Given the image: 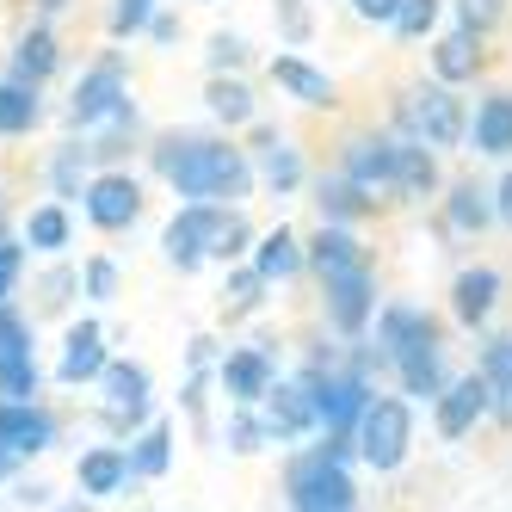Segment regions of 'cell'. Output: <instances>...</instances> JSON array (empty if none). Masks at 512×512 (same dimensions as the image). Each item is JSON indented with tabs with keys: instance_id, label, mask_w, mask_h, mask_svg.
Segmentation results:
<instances>
[{
	"instance_id": "obj_8",
	"label": "cell",
	"mask_w": 512,
	"mask_h": 512,
	"mask_svg": "<svg viewBox=\"0 0 512 512\" xmlns=\"http://www.w3.org/2000/svg\"><path fill=\"white\" fill-rule=\"evenodd\" d=\"M81 198H87V216H93L99 229H130L136 216H142V186H136L130 173H99Z\"/></svg>"
},
{
	"instance_id": "obj_5",
	"label": "cell",
	"mask_w": 512,
	"mask_h": 512,
	"mask_svg": "<svg viewBox=\"0 0 512 512\" xmlns=\"http://www.w3.org/2000/svg\"><path fill=\"white\" fill-rule=\"evenodd\" d=\"M408 438H414L408 408H401L395 395H377L371 408H364V420H358V457L371 469H395L401 457H408Z\"/></svg>"
},
{
	"instance_id": "obj_6",
	"label": "cell",
	"mask_w": 512,
	"mask_h": 512,
	"mask_svg": "<svg viewBox=\"0 0 512 512\" xmlns=\"http://www.w3.org/2000/svg\"><path fill=\"white\" fill-rule=\"evenodd\" d=\"M401 124L414 130V142H432V149H451L463 136V105L445 87H414L401 99Z\"/></svg>"
},
{
	"instance_id": "obj_50",
	"label": "cell",
	"mask_w": 512,
	"mask_h": 512,
	"mask_svg": "<svg viewBox=\"0 0 512 512\" xmlns=\"http://www.w3.org/2000/svg\"><path fill=\"white\" fill-rule=\"evenodd\" d=\"M7 469H13V451H7V445H0V475H7Z\"/></svg>"
},
{
	"instance_id": "obj_30",
	"label": "cell",
	"mask_w": 512,
	"mask_h": 512,
	"mask_svg": "<svg viewBox=\"0 0 512 512\" xmlns=\"http://www.w3.org/2000/svg\"><path fill=\"white\" fill-rule=\"evenodd\" d=\"M167 457H173V432H167V426H149V432L136 438V451H130L136 482H155V475L167 469Z\"/></svg>"
},
{
	"instance_id": "obj_35",
	"label": "cell",
	"mask_w": 512,
	"mask_h": 512,
	"mask_svg": "<svg viewBox=\"0 0 512 512\" xmlns=\"http://www.w3.org/2000/svg\"><path fill=\"white\" fill-rule=\"evenodd\" d=\"M204 99H210V112L223 118V124H247V118H253V93H247L241 81H210Z\"/></svg>"
},
{
	"instance_id": "obj_14",
	"label": "cell",
	"mask_w": 512,
	"mask_h": 512,
	"mask_svg": "<svg viewBox=\"0 0 512 512\" xmlns=\"http://www.w3.org/2000/svg\"><path fill=\"white\" fill-rule=\"evenodd\" d=\"M438 340V321L432 315H420V309H383V327H377V358H389V364H401L414 346H432Z\"/></svg>"
},
{
	"instance_id": "obj_36",
	"label": "cell",
	"mask_w": 512,
	"mask_h": 512,
	"mask_svg": "<svg viewBox=\"0 0 512 512\" xmlns=\"http://www.w3.org/2000/svg\"><path fill=\"white\" fill-rule=\"evenodd\" d=\"M87 155H93V149H81V142H68V149L56 155L50 179H56V192H62V198H75V192H81V167H87Z\"/></svg>"
},
{
	"instance_id": "obj_7",
	"label": "cell",
	"mask_w": 512,
	"mask_h": 512,
	"mask_svg": "<svg viewBox=\"0 0 512 512\" xmlns=\"http://www.w3.org/2000/svg\"><path fill=\"white\" fill-rule=\"evenodd\" d=\"M0 401H38V364H31V327L0 303Z\"/></svg>"
},
{
	"instance_id": "obj_16",
	"label": "cell",
	"mask_w": 512,
	"mask_h": 512,
	"mask_svg": "<svg viewBox=\"0 0 512 512\" xmlns=\"http://www.w3.org/2000/svg\"><path fill=\"white\" fill-rule=\"evenodd\" d=\"M75 482H81V494H93V500L118 494L124 482H136V469H130V451H118V445H93V451L75 463Z\"/></svg>"
},
{
	"instance_id": "obj_32",
	"label": "cell",
	"mask_w": 512,
	"mask_h": 512,
	"mask_svg": "<svg viewBox=\"0 0 512 512\" xmlns=\"http://www.w3.org/2000/svg\"><path fill=\"white\" fill-rule=\"evenodd\" d=\"M445 216H451V229H463V235H475V229H482V223H488V216H494V210H488V192H482V186H475V179H463V186L451 192V210H445Z\"/></svg>"
},
{
	"instance_id": "obj_13",
	"label": "cell",
	"mask_w": 512,
	"mask_h": 512,
	"mask_svg": "<svg viewBox=\"0 0 512 512\" xmlns=\"http://www.w3.org/2000/svg\"><path fill=\"white\" fill-rule=\"evenodd\" d=\"M488 408H494V383H488V377H463V383H451L445 395H438V432H445V438H463Z\"/></svg>"
},
{
	"instance_id": "obj_37",
	"label": "cell",
	"mask_w": 512,
	"mask_h": 512,
	"mask_svg": "<svg viewBox=\"0 0 512 512\" xmlns=\"http://www.w3.org/2000/svg\"><path fill=\"white\" fill-rule=\"evenodd\" d=\"M432 25H438V0H401V13H395L401 38H426Z\"/></svg>"
},
{
	"instance_id": "obj_46",
	"label": "cell",
	"mask_w": 512,
	"mask_h": 512,
	"mask_svg": "<svg viewBox=\"0 0 512 512\" xmlns=\"http://www.w3.org/2000/svg\"><path fill=\"white\" fill-rule=\"evenodd\" d=\"M352 7H358L364 19H395V13H401V0H352Z\"/></svg>"
},
{
	"instance_id": "obj_51",
	"label": "cell",
	"mask_w": 512,
	"mask_h": 512,
	"mask_svg": "<svg viewBox=\"0 0 512 512\" xmlns=\"http://www.w3.org/2000/svg\"><path fill=\"white\" fill-rule=\"evenodd\" d=\"M62 512H87V500H68V506H62Z\"/></svg>"
},
{
	"instance_id": "obj_19",
	"label": "cell",
	"mask_w": 512,
	"mask_h": 512,
	"mask_svg": "<svg viewBox=\"0 0 512 512\" xmlns=\"http://www.w3.org/2000/svg\"><path fill=\"white\" fill-rule=\"evenodd\" d=\"M93 377H105V340H99L93 321H81L68 334V352H62V383H93Z\"/></svg>"
},
{
	"instance_id": "obj_28",
	"label": "cell",
	"mask_w": 512,
	"mask_h": 512,
	"mask_svg": "<svg viewBox=\"0 0 512 512\" xmlns=\"http://www.w3.org/2000/svg\"><path fill=\"white\" fill-rule=\"evenodd\" d=\"M260 173H266V186H272V192H290V186L303 179V161H297V149H290V142L260 136Z\"/></svg>"
},
{
	"instance_id": "obj_41",
	"label": "cell",
	"mask_w": 512,
	"mask_h": 512,
	"mask_svg": "<svg viewBox=\"0 0 512 512\" xmlns=\"http://www.w3.org/2000/svg\"><path fill=\"white\" fill-rule=\"evenodd\" d=\"M266 438H272V432H266V420H247V414H241V420L229 426V445H235V451H260Z\"/></svg>"
},
{
	"instance_id": "obj_31",
	"label": "cell",
	"mask_w": 512,
	"mask_h": 512,
	"mask_svg": "<svg viewBox=\"0 0 512 512\" xmlns=\"http://www.w3.org/2000/svg\"><path fill=\"white\" fill-rule=\"evenodd\" d=\"M25 241L38 247V253H62V247H68V210H62V204H44V210H31V223H25Z\"/></svg>"
},
{
	"instance_id": "obj_12",
	"label": "cell",
	"mask_w": 512,
	"mask_h": 512,
	"mask_svg": "<svg viewBox=\"0 0 512 512\" xmlns=\"http://www.w3.org/2000/svg\"><path fill=\"white\" fill-rule=\"evenodd\" d=\"M105 414H112V426H136L142 414H149V371L142 364H105Z\"/></svg>"
},
{
	"instance_id": "obj_25",
	"label": "cell",
	"mask_w": 512,
	"mask_h": 512,
	"mask_svg": "<svg viewBox=\"0 0 512 512\" xmlns=\"http://www.w3.org/2000/svg\"><path fill=\"white\" fill-rule=\"evenodd\" d=\"M303 260H309V253H303V241L290 229H272L260 247H253V272H260V278H290Z\"/></svg>"
},
{
	"instance_id": "obj_4",
	"label": "cell",
	"mask_w": 512,
	"mask_h": 512,
	"mask_svg": "<svg viewBox=\"0 0 512 512\" xmlns=\"http://www.w3.org/2000/svg\"><path fill=\"white\" fill-rule=\"evenodd\" d=\"M68 118H75L81 130H87V124H112V130L136 124V105H130V93H124V62H118V56H105L99 68H87V75H81Z\"/></svg>"
},
{
	"instance_id": "obj_18",
	"label": "cell",
	"mask_w": 512,
	"mask_h": 512,
	"mask_svg": "<svg viewBox=\"0 0 512 512\" xmlns=\"http://www.w3.org/2000/svg\"><path fill=\"white\" fill-rule=\"evenodd\" d=\"M309 266H315V272H321V284H327V278L364 272V253H358V241H352L346 229H321V235L309 241Z\"/></svg>"
},
{
	"instance_id": "obj_38",
	"label": "cell",
	"mask_w": 512,
	"mask_h": 512,
	"mask_svg": "<svg viewBox=\"0 0 512 512\" xmlns=\"http://www.w3.org/2000/svg\"><path fill=\"white\" fill-rule=\"evenodd\" d=\"M149 19H155V0H118L112 7V38H136Z\"/></svg>"
},
{
	"instance_id": "obj_11",
	"label": "cell",
	"mask_w": 512,
	"mask_h": 512,
	"mask_svg": "<svg viewBox=\"0 0 512 512\" xmlns=\"http://www.w3.org/2000/svg\"><path fill=\"white\" fill-rule=\"evenodd\" d=\"M346 179H352L358 192H395V142L352 136L346 142Z\"/></svg>"
},
{
	"instance_id": "obj_10",
	"label": "cell",
	"mask_w": 512,
	"mask_h": 512,
	"mask_svg": "<svg viewBox=\"0 0 512 512\" xmlns=\"http://www.w3.org/2000/svg\"><path fill=\"white\" fill-rule=\"evenodd\" d=\"M272 383H278V377H272V352H266V346H241V352L223 358V389H229L235 408H253V401H266Z\"/></svg>"
},
{
	"instance_id": "obj_49",
	"label": "cell",
	"mask_w": 512,
	"mask_h": 512,
	"mask_svg": "<svg viewBox=\"0 0 512 512\" xmlns=\"http://www.w3.org/2000/svg\"><path fill=\"white\" fill-rule=\"evenodd\" d=\"M38 7H44V13H62V7H68V0H38Z\"/></svg>"
},
{
	"instance_id": "obj_17",
	"label": "cell",
	"mask_w": 512,
	"mask_h": 512,
	"mask_svg": "<svg viewBox=\"0 0 512 512\" xmlns=\"http://www.w3.org/2000/svg\"><path fill=\"white\" fill-rule=\"evenodd\" d=\"M327 315H334L340 334H358V327L371 321V272L327 278Z\"/></svg>"
},
{
	"instance_id": "obj_26",
	"label": "cell",
	"mask_w": 512,
	"mask_h": 512,
	"mask_svg": "<svg viewBox=\"0 0 512 512\" xmlns=\"http://www.w3.org/2000/svg\"><path fill=\"white\" fill-rule=\"evenodd\" d=\"M401 383H408V395H445V371H438V340L432 346H414L408 358L395 364Z\"/></svg>"
},
{
	"instance_id": "obj_23",
	"label": "cell",
	"mask_w": 512,
	"mask_h": 512,
	"mask_svg": "<svg viewBox=\"0 0 512 512\" xmlns=\"http://www.w3.org/2000/svg\"><path fill=\"white\" fill-rule=\"evenodd\" d=\"M272 81H278L284 93H297L303 105H334V81L315 75V68L297 62V56H278V62H272Z\"/></svg>"
},
{
	"instance_id": "obj_43",
	"label": "cell",
	"mask_w": 512,
	"mask_h": 512,
	"mask_svg": "<svg viewBox=\"0 0 512 512\" xmlns=\"http://www.w3.org/2000/svg\"><path fill=\"white\" fill-rule=\"evenodd\" d=\"M260 284H266L260 272H235V278H229V303H235V309H247V303H260Z\"/></svg>"
},
{
	"instance_id": "obj_1",
	"label": "cell",
	"mask_w": 512,
	"mask_h": 512,
	"mask_svg": "<svg viewBox=\"0 0 512 512\" xmlns=\"http://www.w3.org/2000/svg\"><path fill=\"white\" fill-rule=\"evenodd\" d=\"M155 167L167 173V186H173L179 198H192V204H210V198L235 204V198H247V186H253L247 155L229 149V142H210V136H179V130L161 136V142H155Z\"/></svg>"
},
{
	"instance_id": "obj_47",
	"label": "cell",
	"mask_w": 512,
	"mask_h": 512,
	"mask_svg": "<svg viewBox=\"0 0 512 512\" xmlns=\"http://www.w3.org/2000/svg\"><path fill=\"white\" fill-rule=\"evenodd\" d=\"M149 31H155V44H173V38H179V19H173V13H155Z\"/></svg>"
},
{
	"instance_id": "obj_40",
	"label": "cell",
	"mask_w": 512,
	"mask_h": 512,
	"mask_svg": "<svg viewBox=\"0 0 512 512\" xmlns=\"http://www.w3.org/2000/svg\"><path fill=\"white\" fill-rule=\"evenodd\" d=\"M278 31H284L290 44L309 38V7H303V0H278Z\"/></svg>"
},
{
	"instance_id": "obj_15",
	"label": "cell",
	"mask_w": 512,
	"mask_h": 512,
	"mask_svg": "<svg viewBox=\"0 0 512 512\" xmlns=\"http://www.w3.org/2000/svg\"><path fill=\"white\" fill-rule=\"evenodd\" d=\"M309 426H321L309 383H272V395H266V432L272 438H303Z\"/></svg>"
},
{
	"instance_id": "obj_29",
	"label": "cell",
	"mask_w": 512,
	"mask_h": 512,
	"mask_svg": "<svg viewBox=\"0 0 512 512\" xmlns=\"http://www.w3.org/2000/svg\"><path fill=\"white\" fill-rule=\"evenodd\" d=\"M432 62H438V81H469L475 75V31L469 25L451 31V38L432 50Z\"/></svg>"
},
{
	"instance_id": "obj_45",
	"label": "cell",
	"mask_w": 512,
	"mask_h": 512,
	"mask_svg": "<svg viewBox=\"0 0 512 512\" xmlns=\"http://www.w3.org/2000/svg\"><path fill=\"white\" fill-rule=\"evenodd\" d=\"M494 13H500V0H463V25H469V31L494 25Z\"/></svg>"
},
{
	"instance_id": "obj_48",
	"label": "cell",
	"mask_w": 512,
	"mask_h": 512,
	"mask_svg": "<svg viewBox=\"0 0 512 512\" xmlns=\"http://www.w3.org/2000/svg\"><path fill=\"white\" fill-rule=\"evenodd\" d=\"M494 210H500V223H512V173L500 179V204H494Z\"/></svg>"
},
{
	"instance_id": "obj_24",
	"label": "cell",
	"mask_w": 512,
	"mask_h": 512,
	"mask_svg": "<svg viewBox=\"0 0 512 512\" xmlns=\"http://www.w3.org/2000/svg\"><path fill=\"white\" fill-rule=\"evenodd\" d=\"M432 179H438V167L426 155V142H395V192L401 198H426Z\"/></svg>"
},
{
	"instance_id": "obj_42",
	"label": "cell",
	"mask_w": 512,
	"mask_h": 512,
	"mask_svg": "<svg viewBox=\"0 0 512 512\" xmlns=\"http://www.w3.org/2000/svg\"><path fill=\"white\" fill-rule=\"evenodd\" d=\"M112 290H118V266L112 260H93L87 266V297H112Z\"/></svg>"
},
{
	"instance_id": "obj_22",
	"label": "cell",
	"mask_w": 512,
	"mask_h": 512,
	"mask_svg": "<svg viewBox=\"0 0 512 512\" xmlns=\"http://www.w3.org/2000/svg\"><path fill=\"white\" fill-rule=\"evenodd\" d=\"M475 149L482 155H512V93L482 99V112H475Z\"/></svg>"
},
{
	"instance_id": "obj_34",
	"label": "cell",
	"mask_w": 512,
	"mask_h": 512,
	"mask_svg": "<svg viewBox=\"0 0 512 512\" xmlns=\"http://www.w3.org/2000/svg\"><path fill=\"white\" fill-rule=\"evenodd\" d=\"M482 377L494 383V408H500V420H512V334L488 346V364H482Z\"/></svg>"
},
{
	"instance_id": "obj_33",
	"label": "cell",
	"mask_w": 512,
	"mask_h": 512,
	"mask_svg": "<svg viewBox=\"0 0 512 512\" xmlns=\"http://www.w3.org/2000/svg\"><path fill=\"white\" fill-rule=\"evenodd\" d=\"M315 204H321V216H334V223L364 216V192L352 186V179H321V186H315Z\"/></svg>"
},
{
	"instance_id": "obj_44",
	"label": "cell",
	"mask_w": 512,
	"mask_h": 512,
	"mask_svg": "<svg viewBox=\"0 0 512 512\" xmlns=\"http://www.w3.org/2000/svg\"><path fill=\"white\" fill-rule=\"evenodd\" d=\"M13 278H19V241H13V235H0V303H7Z\"/></svg>"
},
{
	"instance_id": "obj_21",
	"label": "cell",
	"mask_w": 512,
	"mask_h": 512,
	"mask_svg": "<svg viewBox=\"0 0 512 512\" xmlns=\"http://www.w3.org/2000/svg\"><path fill=\"white\" fill-rule=\"evenodd\" d=\"M494 297H500V272H488V266H475V272H463L457 278V290H451V309H457V321H488V309H494Z\"/></svg>"
},
{
	"instance_id": "obj_9",
	"label": "cell",
	"mask_w": 512,
	"mask_h": 512,
	"mask_svg": "<svg viewBox=\"0 0 512 512\" xmlns=\"http://www.w3.org/2000/svg\"><path fill=\"white\" fill-rule=\"evenodd\" d=\"M0 445L13 457H38V451L56 445V420L38 401H0Z\"/></svg>"
},
{
	"instance_id": "obj_2",
	"label": "cell",
	"mask_w": 512,
	"mask_h": 512,
	"mask_svg": "<svg viewBox=\"0 0 512 512\" xmlns=\"http://www.w3.org/2000/svg\"><path fill=\"white\" fill-rule=\"evenodd\" d=\"M161 247L179 272H192L198 260H235L247 247V223H241V210H223V204H186L167 223Z\"/></svg>"
},
{
	"instance_id": "obj_3",
	"label": "cell",
	"mask_w": 512,
	"mask_h": 512,
	"mask_svg": "<svg viewBox=\"0 0 512 512\" xmlns=\"http://www.w3.org/2000/svg\"><path fill=\"white\" fill-rule=\"evenodd\" d=\"M284 494H290V512H352V475L340 457H327V445L290 457L284 469Z\"/></svg>"
},
{
	"instance_id": "obj_27",
	"label": "cell",
	"mask_w": 512,
	"mask_h": 512,
	"mask_svg": "<svg viewBox=\"0 0 512 512\" xmlns=\"http://www.w3.org/2000/svg\"><path fill=\"white\" fill-rule=\"evenodd\" d=\"M50 68H56V38H50L44 25H38V31H25L19 50H13V75H19V81H44Z\"/></svg>"
},
{
	"instance_id": "obj_20",
	"label": "cell",
	"mask_w": 512,
	"mask_h": 512,
	"mask_svg": "<svg viewBox=\"0 0 512 512\" xmlns=\"http://www.w3.org/2000/svg\"><path fill=\"white\" fill-rule=\"evenodd\" d=\"M44 118V105H38V81H0V136H25L31 124Z\"/></svg>"
},
{
	"instance_id": "obj_39",
	"label": "cell",
	"mask_w": 512,
	"mask_h": 512,
	"mask_svg": "<svg viewBox=\"0 0 512 512\" xmlns=\"http://www.w3.org/2000/svg\"><path fill=\"white\" fill-rule=\"evenodd\" d=\"M241 62H247V44L235 38V31H216L210 38V68L223 75V68H241Z\"/></svg>"
}]
</instances>
